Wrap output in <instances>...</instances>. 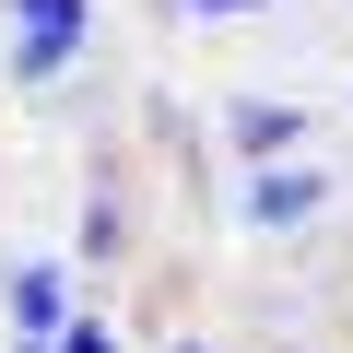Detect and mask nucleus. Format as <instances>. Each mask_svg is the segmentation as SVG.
Instances as JSON below:
<instances>
[{
	"label": "nucleus",
	"instance_id": "nucleus-5",
	"mask_svg": "<svg viewBox=\"0 0 353 353\" xmlns=\"http://www.w3.org/2000/svg\"><path fill=\"white\" fill-rule=\"evenodd\" d=\"M176 353H189V341H176Z\"/></svg>",
	"mask_w": 353,
	"mask_h": 353
},
{
	"label": "nucleus",
	"instance_id": "nucleus-4",
	"mask_svg": "<svg viewBox=\"0 0 353 353\" xmlns=\"http://www.w3.org/2000/svg\"><path fill=\"white\" fill-rule=\"evenodd\" d=\"M212 12H248V0H212Z\"/></svg>",
	"mask_w": 353,
	"mask_h": 353
},
{
	"label": "nucleus",
	"instance_id": "nucleus-1",
	"mask_svg": "<svg viewBox=\"0 0 353 353\" xmlns=\"http://www.w3.org/2000/svg\"><path fill=\"white\" fill-rule=\"evenodd\" d=\"M83 48V0H24V71H59Z\"/></svg>",
	"mask_w": 353,
	"mask_h": 353
},
{
	"label": "nucleus",
	"instance_id": "nucleus-3",
	"mask_svg": "<svg viewBox=\"0 0 353 353\" xmlns=\"http://www.w3.org/2000/svg\"><path fill=\"white\" fill-rule=\"evenodd\" d=\"M59 353H118V341H106L94 318H71V330H59Z\"/></svg>",
	"mask_w": 353,
	"mask_h": 353
},
{
	"label": "nucleus",
	"instance_id": "nucleus-2",
	"mask_svg": "<svg viewBox=\"0 0 353 353\" xmlns=\"http://www.w3.org/2000/svg\"><path fill=\"white\" fill-rule=\"evenodd\" d=\"M236 130H248L259 153H283V141H306V118H294V106H283V118H271V106H236Z\"/></svg>",
	"mask_w": 353,
	"mask_h": 353
}]
</instances>
